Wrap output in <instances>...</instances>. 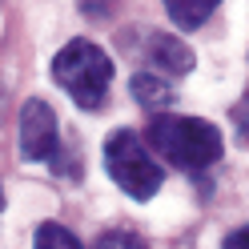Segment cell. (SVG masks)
<instances>
[{"label": "cell", "instance_id": "52a82bcc", "mask_svg": "<svg viewBox=\"0 0 249 249\" xmlns=\"http://www.w3.org/2000/svg\"><path fill=\"white\" fill-rule=\"evenodd\" d=\"M129 89H133V97L141 101V105H149V108H161V105L173 101V89H169V81H165V76H153V72H137Z\"/></svg>", "mask_w": 249, "mask_h": 249}, {"label": "cell", "instance_id": "5b68a950", "mask_svg": "<svg viewBox=\"0 0 249 249\" xmlns=\"http://www.w3.org/2000/svg\"><path fill=\"white\" fill-rule=\"evenodd\" d=\"M145 60L161 76H185L193 69V49L181 44L177 36H169V33H157V36L145 40Z\"/></svg>", "mask_w": 249, "mask_h": 249}, {"label": "cell", "instance_id": "277c9868", "mask_svg": "<svg viewBox=\"0 0 249 249\" xmlns=\"http://www.w3.org/2000/svg\"><path fill=\"white\" fill-rule=\"evenodd\" d=\"M20 153L28 161H49L60 169V129H56V113L49 101H24L20 108Z\"/></svg>", "mask_w": 249, "mask_h": 249}, {"label": "cell", "instance_id": "3957f363", "mask_svg": "<svg viewBox=\"0 0 249 249\" xmlns=\"http://www.w3.org/2000/svg\"><path fill=\"white\" fill-rule=\"evenodd\" d=\"M105 169L133 201H149L165 185V169L153 161V153L133 129H117L105 141Z\"/></svg>", "mask_w": 249, "mask_h": 249}, {"label": "cell", "instance_id": "ba28073f", "mask_svg": "<svg viewBox=\"0 0 249 249\" xmlns=\"http://www.w3.org/2000/svg\"><path fill=\"white\" fill-rule=\"evenodd\" d=\"M33 249H81V241H76L65 225L44 221V225L36 229V237H33Z\"/></svg>", "mask_w": 249, "mask_h": 249}, {"label": "cell", "instance_id": "8fae6325", "mask_svg": "<svg viewBox=\"0 0 249 249\" xmlns=\"http://www.w3.org/2000/svg\"><path fill=\"white\" fill-rule=\"evenodd\" d=\"M221 249H249V225H241V229H233L229 237H225V245Z\"/></svg>", "mask_w": 249, "mask_h": 249}, {"label": "cell", "instance_id": "7c38bea8", "mask_svg": "<svg viewBox=\"0 0 249 249\" xmlns=\"http://www.w3.org/2000/svg\"><path fill=\"white\" fill-rule=\"evenodd\" d=\"M0 209H4V193H0Z\"/></svg>", "mask_w": 249, "mask_h": 249}, {"label": "cell", "instance_id": "8992f818", "mask_svg": "<svg viewBox=\"0 0 249 249\" xmlns=\"http://www.w3.org/2000/svg\"><path fill=\"white\" fill-rule=\"evenodd\" d=\"M165 12L177 28H201L217 12V0H165Z\"/></svg>", "mask_w": 249, "mask_h": 249}, {"label": "cell", "instance_id": "6da1fadb", "mask_svg": "<svg viewBox=\"0 0 249 249\" xmlns=\"http://www.w3.org/2000/svg\"><path fill=\"white\" fill-rule=\"evenodd\" d=\"M145 141L153 145V153H161L169 165L185 169V173H201L221 161L225 141L221 129L201 117H177V113H157L145 129Z\"/></svg>", "mask_w": 249, "mask_h": 249}, {"label": "cell", "instance_id": "30bf717a", "mask_svg": "<svg viewBox=\"0 0 249 249\" xmlns=\"http://www.w3.org/2000/svg\"><path fill=\"white\" fill-rule=\"evenodd\" d=\"M233 129H237L241 145H249V89L241 92V101L233 105Z\"/></svg>", "mask_w": 249, "mask_h": 249}, {"label": "cell", "instance_id": "9c48e42d", "mask_svg": "<svg viewBox=\"0 0 249 249\" xmlns=\"http://www.w3.org/2000/svg\"><path fill=\"white\" fill-rule=\"evenodd\" d=\"M92 249H145V241L137 237V233H129V229H108V233L97 237Z\"/></svg>", "mask_w": 249, "mask_h": 249}, {"label": "cell", "instance_id": "7a4b0ae2", "mask_svg": "<svg viewBox=\"0 0 249 249\" xmlns=\"http://www.w3.org/2000/svg\"><path fill=\"white\" fill-rule=\"evenodd\" d=\"M53 81L81 108H101L113 85V60L92 40H69L53 60Z\"/></svg>", "mask_w": 249, "mask_h": 249}]
</instances>
